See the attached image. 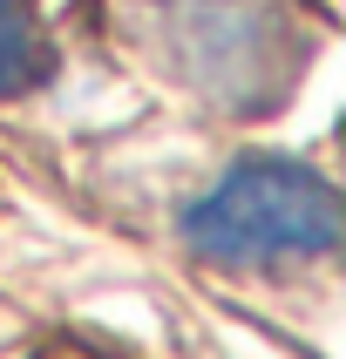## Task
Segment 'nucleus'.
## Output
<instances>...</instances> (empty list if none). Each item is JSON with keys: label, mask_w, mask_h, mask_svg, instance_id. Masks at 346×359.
<instances>
[{"label": "nucleus", "mask_w": 346, "mask_h": 359, "mask_svg": "<svg viewBox=\"0 0 346 359\" xmlns=\"http://www.w3.org/2000/svg\"><path fill=\"white\" fill-rule=\"evenodd\" d=\"M183 244L211 264L326 258L340 244V190L299 156H244L183 210Z\"/></svg>", "instance_id": "f257e3e1"}, {"label": "nucleus", "mask_w": 346, "mask_h": 359, "mask_svg": "<svg viewBox=\"0 0 346 359\" xmlns=\"http://www.w3.org/2000/svg\"><path fill=\"white\" fill-rule=\"evenodd\" d=\"M48 68H55V55H48L34 14L20 0H0V95H20V88L48 81Z\"/></svg>", "instance_id": "f03ea898"}]
</instances>
